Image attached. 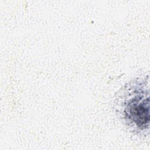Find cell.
<instances>
[{
  "label": "cell",
  "mask_w": 150,
  "mask_h": 150,
  "mask_svg": "<svg viewBox=\"0 0 150 150\" xmlns=\"http://www.w3.org/2000/svg\"><path fill=\"white\" fill-rule=\"evenodd\" d=\"M148 90L143 84H134L127 90L122 104L125 121L139 130L148 128L149 122Z\"/></svg>",
  "instance_id": "6da1fadb"
}]
</instances>
